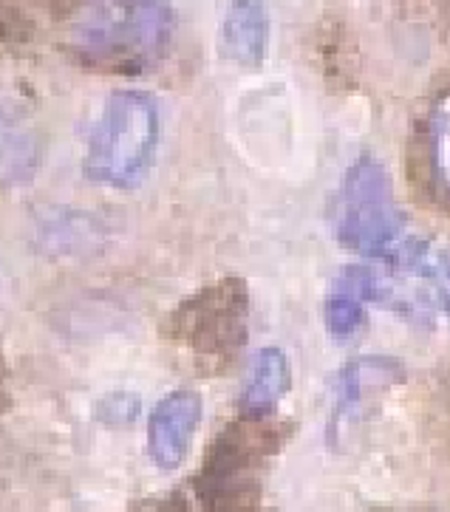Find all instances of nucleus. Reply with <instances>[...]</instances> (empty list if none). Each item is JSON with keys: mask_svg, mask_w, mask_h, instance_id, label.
Wrapping results in <instances>:
<instances>
[{"mask_svg": "<svg viewBox=\"0 0 450 512\" xmlns=\"http://www.w3.org/2000/svg\"><path fill=\"white\" fill-rule=\"evenodd\" d=\"M66 34L71 51L91 66L145 71L173 37V9L167 0H77Z\"/></svg>", "mask_w": 450, "mask_h": 512, "instance_id": "1", "label": "nucleus"}, {"mask_svg": "<svg viewBox=\"0 0 450 512\" xmlns=\"http://www.w3.org/2000/svg\"><path fill=\"white\" fill-rule=\"evenodd\" d=\"M159 142V105L156 100L122 88L102 105L100 119L88 136L83 170L94 184L131 190L148 176Z\"/></svg>", "mask_w": 450, "mask_h": 512, "instance_id": "2", "label": "nucleus"}, {"mask_svg": "<svg viewBox=\"0 0 450 512\" xmlns=\"http://www.w3.org/2000/svg\"><path fill=\"white\" fill-rule=\"evenodd\" d=\"M337 238L363 258L391 261L408 241L391 179L374 156H360L349 167L337 199Z\"/></svg>", "mask_w": 450, "mask_h": 512, "instance_id": "3", "label": "nucleus"}, {"mask_svg": "<svg viewBox=\"0 0 450 512\" xmlns=\"http://www.w3.org/2000/svg\"><path fill=\"white\" fill-rule=\"evenodd\" d=\"M374 303L419 326H450V252L408 238L400 252L374 272Z\"/></svg>", "mask_w": 450, "mask_h": 512, "instance_id": "4", "label": "nucleus"}, {"mask_svg": "<svg viewBox=\"0 0 450 512\" xmlns=\"http://www.w3.org/2000/svg\"><path fill=\"white\" fill-rule=\"evenodd\" d=\"M201 411V397L193 391H173L150 411L148 453L162 470H176L184 462L190 439L199 430Z\"/></svg>", "mask_w": 450, "mask_h": 512, "instance_id": "5", "label": "nucleus"}, {"mask_svg": "<svg viewBox=\"0 0 450 512\" xmlns=\"http://www.w3.org/2000/svg\"><path fill=\"white\" fill-rule=\"evenodd\" d=\"M269 15L261 0H230L221 20V51L238 66L258 68L267 57Z\"/></svg>", "mask_w": 450, "mask_h": 512, "instance_id": "6", "label": "nucleus"}, {"mask_svg": "<svg viewBox=\"0 0 450 512\" xmlns=\"http://www.w3.org/2000/svg\"><path fill=\"white\" fill-rule=\"evenodd\" d=\"M374 303V269L346 266L332 281L326 295V329L337 340H346L366 320V306Z\"/></svg>", "mask_w": 450, "mask_h": 512, "instance_id": "7", "label": "nucleus"}, {"mask_svg": "<svg viewBox=\"0 0 450 512\" xmlns=\"http://www.w3.org/2000/svg\"><path fill=\"white\" fill-rule=\"evenodd\" d=\"M402 365L391 357H357L337 377V397L332 411V439L340 436V430L349 425V419L360 411L366 391L383 388L388 382L400 377Z\"/></svg>", "mask_w": 450, "mask_h": 512, "instance_id": "8", "label": "nucleus"}, {"mask_svg": "<svg viewBox=\"0 0 450 512\" xmlns=\"http://www.w3.org/2000/svg\"><path fill=\"white\" fill-rule=\"evenodd\" d=\"M40 136L32 122L15 108L0 105V182L26 184L32 182L40 167Z\"/></svg>", "mask_w": 450, "mask_h": 512, "instance_id": "9", "label": "nucleus"}, {"mask_svg": "<svg viewBox=\"0 0 450 512\" xmlns=\"http://www.w3.org/2000/svg\"><path fill=\"white\" fill-rule=\"evenodd\" d=\"M289 360L281 348L267 346L261 348L252 357L250 374L244 382V394H241V411L247 416H267L278 408V402L286 397L289 391Z\"/></svg>", "mask_w": 450, "mask_h": 512, "instance_id": "10", "label": "nucleus"}, {"mask_svg": "<svg viewBox=\"0 0 450 512\" xmlns=\"http://www.w3.org/2000/svg\"><path fill=\"white\" fill-rule=\"evenodd\" d=\"M431 153L439 179L450 187V97L439 102L431 116Z\"/></svg>", "mask_w": 450, "mask_h": 512, "instance_id": "11", "label": "nucleus"}]
</instances>
